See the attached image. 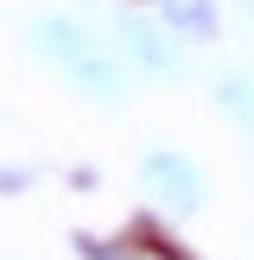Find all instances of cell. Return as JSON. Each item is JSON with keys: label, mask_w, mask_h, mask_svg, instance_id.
<instances>
[{"label": "cell", "mask_w": 254, "mask_h": 260, "mask_svg": "<svg viewBox=\"0 0 254 260\" xmlns=\"http://www.w3.org/2000/svg\"><path fill=\"white\" fill-rule=\"evenodd\" d=\"M32 38H38V51H45L83 95H96V102H114V95H121V70H114L108 45H96L83 25H70V19H38Z\"/></svg>", "instance_id": "1"}, {"label": "cell", "mask_w": 254, "mask_h": 260, "mask_svg": "<svg viewBox=\"0 0 254 260\" xmlns=\"http://www.w3.org/2000/svg\"><path fill=\"white\" fill-rule=\"evenodd\" d=\"M140 184L152 190V197L165 203V210H197L203 203V178L190 159H178V152H146V165H140Z\"/></svg>", "instance_id": "2"}, {"label": "cell", "mask_w": 254, "mask_h": 260, "mask_svg": "<svg viewBox=\"0 0 254 260\" xmlns=\"http://www.w3.org/2000/svg\"><path fill=\"white\" fill-rule=\"evenodd\" d=\"M121 45H127V57L140 63V70H152V76H178V45L159 32L152 19H121Z\"/></svg>", "instance_id": "3"}, {"label": "cell", "mask_w": 254, "mask_h": 260, "mask_svg": "<svg viewBox=\"0 0 254 260\" xmlns=\"http://www.w3.org/2000/svg\"><path fill=\"white\" fill-rule=\"evenodd\" d=\"M152 7H159L165 19L178 25V32H210V19H216L210 0H152Z\"/></svg>", "instance_id": "4"}, {"label": "cell", "mask_w": 254, "mask_h": 260, "mask_svg": "<svg viewBox=\"0 0 254 260\" xmlns=\"http://www.w3.org/2000/svg\"><path fill=\"white\" fill-rule=\"evenodd\" d=\"M216 95H223V108L235 114L241 127H254V83H248V76H229V83L216 89Z\"/></svg>", "instance_id": "5"}, {"label": "cell", "mask_w": 254, "mask_h": 260, "mask_svg": "<svg viewBox=\"0 0 254 260\" xmlns=\"http://www.w3.org/2000/svg\"><path fill=\"white\" fill-rule=\"evenodd\" d=\"M108 248H114V241H83L89 260H134V248H127V254H108Z\"/></svg>", "instance_id": "6"}]
</instances>
